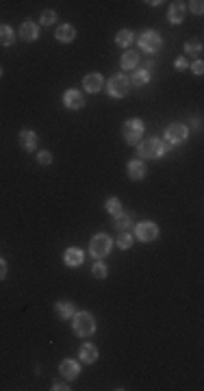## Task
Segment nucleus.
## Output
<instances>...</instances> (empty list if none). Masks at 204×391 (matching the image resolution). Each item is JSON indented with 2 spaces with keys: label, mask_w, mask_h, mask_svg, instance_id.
<instances>
[{
  "label": "nucleus",
  "mask_w": 204,
  "mask_h": 391,
  "mask_svg": "<svg viewBox=\"0 0 204 391\" xmlns=\"http://www.w3.org/2000/svg\"><path fill=\"white\" fill-rule=\"evenodd\" d=\"M107 90H109V96L111 98H124L130 90V81L124 74H115V76L109 78Z\"/></svg>",
  "instance_id": "nucleus-3"
},
{
  "label": "nucleus",
  "mask_w": 204,
  "mask_h": 391,
  "mask_svg": "<svg viewBox=\"0 0 204 391\" xmlns=\"http://www.w3.org/2000/svg\"><path fill=\"white\" fill-rule=\"evenodd\" d=\"M150 81V72L148 70H139V72H135L133 74V78H130V83H133V85H146V83Z\"/></svg>",
  "instance_id": "nucleus-26"
},
{
  "label": "nucleus",
  "mask_w": 204,
  "mask_h": 391,
  "mask_svg": "<svg viewBox=\"0 0 204 391\" xmlns=\"http://www.w3.org/2000/svg\"><path fill=\"white\" fill-rule=\"evenodd\" d=\"M20 37H22L24 41H35L39 37V29L37 24L33 22V20H26V22L20 26Z\"/></svg>",
  "instance_id": "nucleus-11"
},
{
  "label": "nucleus",
  "mask_w": 204,
  "mask_h": 391,
  "mask_svg": "<svg viewBox=\"0 0 204 391\" xmlns=\"http://www.w3.org/2000/svg\"><path fill=\"white\" fill-rule=\"evenodd\" d=\"M115 228H117L119 233H126L130 228V215L128 213H119L117 217H115Z\"/></svg>",
  "instance_id": "nucleus-25"
},
{
  "label": "nucleus",
  "mask_w": 204,
  "mask_h": 391,
  "mask_svg": "<svg viewBox=\"0 0 204 391\" xmlns=\"http://www.w3.org/2000/svg\"><path fill=\"white\" fill-rule=\"evenodd\" d=\"M89 252L96 259H104L111 252V237H107V235H96V237H91Z\"/></svg>",
  "instance_id": "nucleus-5"
},
{
  "label": "nucleus",
  "mask_w": 204,
  "mask_h": 391,
  "mask_svg": "<svg viewBox=\"0 0 204 391\" xmlns=\"http://www.w3.org/2000/svg\"><path fill=\"white\" fill-rule=\"evenodd\" d=\"M63 261H65V265H70V268H78V265H83V261H85V254H83V250H78V248H67L65 254H63Z\"/></svg>",
  "instance_id": "nucleus-12"
},
{
  "label": "nucleus",
  "mask_w": 204,
  "mask_h": 391,
  "mask_svg": "<svg viewBox=\"0 0 204 391\" xmlns=\"http://www.w3.org/2000/svg\"><path fill=\"white\" fill-rule=\"evenodd\" d=\"M20 144H22V148L26 152H33L35 148H37V135H35V130H22L20 133Z\"/></svg>",
  "instance_id": "nucleus-13"
},
{
  "label": "nucleus",
  "mask_w": 204,
  "mask_h": 391,
  "mask_svg": "<svg viewBox=\"0 0 204 391\" xmlns=\"http://www.w3.org/2000/svg\"><path fill=\"white\" fill-rule=\"evenodd\" d=\"M15 41V33L11 26H0V46H11Z\"/></svg>",
  "instance_id": "nucleus-21"
},
{
  "label": "nucleus",
  "mask_w": 204,
  "mask_h": 391,
  "mask_svg": "<svg viewBox=\"0 0 204 391\" xmlns=\"http://www.w3.org/2000/svg\"><path fill=\"white\" fill-rule=\"evenodd\" d=\"M57 39L61 41V44H70V41H74V37H76V30H74V26H70V24H63V26H59L57 29Z\"/></svg>",
  "instance_id": "nucleus-15"
},
{
  "label": "nucleus",
  "mask_w": 204,
  "mask_h": 391,
  "mask_svg": "<svg viewBox=\"0 0 204 391\" xmlns=\"http://www.w3.org/2000/svg\"><path fill=\"white\" fill-rule=\"evenodd\" d=\"M122 135L128 144H139L141 135H144V122L139 118H133V120H126L122 126Z\"/></svg>",
  "instance_id": "nucleus-4"
},
{
  "label": "nucleus",
  "mask_w": 204,
  "mask_h": 391,
  "mask_svg": "<svg viewBox=\"0 0 204 391\" xmlns=\"http://www.w3.org/2000/svg\"><path fill=\"white\" fill-rule=\"evenodd\" d=\"M55 311H57V315H59L61 320H70V317H74V304H72V302H67V300H59V302H57Z\"/></svg>",
  "instance_id": "nucleus-16"
},
{
  "label": "nucleus",
  "mask_w": 204,
  "mask_h": 391,
  "mask_svg": "<svg viewBox=\"0 0 204 391\" xmlns=\"http://www.w3.org/2000/svg\"><path fill=\"white\" fill-rule=\"evenodd\" d=\"M202 4H204V2H200V0H193V2H191V11L198 13V15H202V11H204Z\"/></svg>",
  "instance_id": "nucleus-31"
},
{
  "label": "nucleus",
  "mask_w": 204,
  "mask_h": 391,
  "mask_svg": "<svg viewBox=\"0 0 204 391\" xmlns=\"http://www.w3.org/2000/svg\"><path fill=\"white\" fill-rule=\"evenodd\" d=\"M91 274L96 276V278H107L109 270H107V265H104V263H93V268H91Z\"/></svg>",
  "instance_id": "nucleus-28"
},
{
  "label": "nucleus",
  "mask_w": 204,
  "mask_h": 391,
  "mask_svg": "<svg viewBox=\"0 0 204 391\" xmlns=\"http://www.w3.org/2000/svg\"><path fill=\"white\" fill-rule=\"evenodd\" d=\"M0 76H2V70H0Z\"/></svg>",
  "instance_id": "nucleus-36"
},
{
  "label": "nucleus",
  "mask_w": 204,
  "mask_h": 391,
  "mask_svg": "<svg viewBox=\"0 0 204 391\" xmlns=\"http://www.w3.org/2000/svg\"><path fill=\"white\" fill-rule=\"evenodd\" d=\"M39 22L44 24V26H50V24H55V22H57V13H55V11H50V9H48V11H44V13H41Z\"/></svg>",
  "instance_id": "nucleus-29"
},
{
  "label": "nucleus",
  "mask_w": 204,
  "mask_h": 391,
  "mask_svg": "<svg viewBox=\"0 0 204 391\" xmlns=\"http://www.w3.org/2000/svg\"><path fill=\"white\" fill-rule=\"evenodd\" d=\"M135 235H137L139 241H154L159 237V226L154 222H139V226L135 228Z\"/></svg>",
  "instance_id": "nucleus-7"
},
{
  "label": "nucleus",
  "mask_w": 204,
  "mask_h": 391,
  "mask_svg": "<svg viewBox=\"0 0 204 391\" xmlns=\"http://www.w3.org/2000/svg\"><path fill=\"white\" fill-rule=\"evenodd\" d=\"M119 63H122V70H135L139 65V52H133V50L124 52Z\"/></svg>",
  "instance_id": "nucleus-20"
},
{
  "label": "nucleus",
  "mask_w": 204,
  "mask_h": 391,
  "mask_svg": "<svg viewBox=\"0 0 204 391\" xmlns=\"http://www.w3.org/2000/svg\"><path fill=\"white\" fill-rule=\"evenodd\" d=\"M139 46L146 52H156L161 48V35L156 30H144L139 35Z\"/></svg>",
  "instance_id": "nucleus-6"
},
{
  "label": "nucleus",
  "mask_w": 204,
  "mask_h": 391,
  "mask_svg": "<svg viewBox=\"0 0 204 391\" xmlns=\"http://www.w3.org/2000/svg\"><path fill=\"white\" fill-rule=\"evenodd\" d=\"M117 246L122 248V250H128L130 246H133V237H130L128 233H119V237H117Z\"/></svg>",
  "instance_id": "nucleus-27"
},
{
  "label": "nucleus",
  "mask_w": 204,
  "mask_h": 391,
  "mask_svg": "<svg viewBox=\"0 0 204 391\" xmlns=\"http://www.w3.org/2000/svg\"><path fill=\"white\" fill-rule=\"evenodd\" d=\"M185 67H189V61H187L185 57H180V59L176 61V70H185Z\"/></svg>",
  "instance_id": "nucleus-33"
},
{
  "label": "nucleus",
  "mask_w": 204,
  "mask_h": 391,
  "mask_svg": "<svg viewBox=\"0 0 204 391\" xmlns=\"http://www.w3.org/2000/svg\"><path fill=\"white\" fill-rule=\"evenodd\" d=\"M78 369H81V367H78V363L72 361V359H65V361H61V365H59L61 376L67 378V380L76 378V376H78Z\"/></svg>",
  "instance_id": "nucleus-14"
},
{
  "label": "nucleus",
  "mask_w": 204,
  "mask_h": 391,
  "mask_svg": "<svg viewBox=\"0 0 204 391\" xmlns=\"http://www.w3.org/2000/svg\"><path fill=\"white\" fill-rule=\"evenodd\" d=\"M4 276H7V261L0 259V280H2Z\"/></svg>",
  "instance_id": "nucleus-34"
},
{
  "label": "nucleus",
  "mask_w": 204,
  "mask_h": 391,
  "mask_svg": "<svg viewBox=\"0 0 204 391\" xmlns=\"http://www.w3.org/2000/svg\"><path fill=\"white\" fill-rule=\"evenodd\" d=\"M74 332L81 337H89L93 335V331H96V322H93V317L89 315L87 311H81V313H74Z\"/></svg>",
  "instance_id": "nucleus-2"
},
{
  "label": "nucleus",
  "mask_w": 204,
  "mask_h": 391,
  "mask_svg": "<svg viewBox=\"0 0 204 391\" xmlns=\"http://www.w3.org/2000/svg\"><path fill=\"white\" fill-rule=\"evenodd\" d=\"M63 102L67 109H72V111H78V109H83V104H85V98H83L81 91L76 90H67L63 93Z\"/></svg>",
  "instance_id": "nucleus-10"
},
{
  "label": "nucleus",
  "mask_w": 204,
  "mask_h": 391,
  "mask_svg": "<svg viewBox=\"0 0 204 391\" xmlns=\"http://www.w3.org/2000/svg\"><path fill=\"white\" fill-rule=\"evenodd\" d=\"M144 176H146V165L141 163L139 159L130 161V163H128V179H133V180H141Z\"/></svg>",
  "instance_id": "nucleus-18"
},
{
  "label": "nucleus",
  "mask_w": 204,
  "mask_h": 391,
  "mask_svg": "<svg viewBox=\"0 0 204 391\" xmlns=\"http://www.w3.org/2000/svg\"><path fill=\"white\" fill-rule=\"evenodd\" d=\"M78 357H81V361H85V363H93L98 359V348L93 346V343H83Z\"/></svg>",
  "instance_id": "nucleus-17"
},
{
  "label": "nucleus",
  "mask_w": 204,
  "mask_h": 391,
  "mask_svg": "<svg viewBox=\"0 0 204 391\" xmlns=\"http://www.w3.org/2000/svg\"><path fill=\"white\" fill-rule=\"evenodd\" d=\"M191 70H193V74H198V76H200V74H202V72H204V63H202V61H200V59H198V61H196V63H193V65H191Z\"/></svg>",
  "instance_id": "nucleus-32"
},
{
  "label": "nucleus",
  "mask_w": 204,
  "mask_h": 391,
  "mask_svg": "<svg viewBox=\"0 0 204 391\" xmlns=\"http://www.w3.org/2000/svg\"><path fill=\"white\" fill-rule=\"evenodd\" d=\"M104 209H107V211L111 213L113 217H117L119 213H122V202H119L117 198H109V200L104 202Z\"/></svg>",
  "instance_id": "nucleus-24"
},
{
  "label": "nucleus",
  "mask_w": 204,
  "mask_h": 391,
  "mask_svg": "<svg viewBox=\"0 0 204 391\" xmlns=\"http://www.w3.org/2000/svg\"><path fill=\"white\" fill-rule=\"evenodd\" d=\"M37 161H39L41 165H50V163H52V154L48 152V150H44V152L37 154Z\"/></svg>",
  "instance_id": "nucleus-30"
},
{
  "label": "nucleus",
  "mask_w": 204,
  "mask_h": 391,
  "mask_svg": "<svg viewBox=\"0 0 204 391\" xmlns=\"http://www.w3.org/2000/svg\"><path fill=\"white\" fill-rule=\"evenodd\" d=\"M133 41H135V35H133V30H128V29L119 30V33L115 35V44L117 46H130Z\"/></svg>",
  "instance_id": "nucleus-22"
},
{
  "label": "nucleus",
  "mask_w": 204,
  "mask_h": 391,
  "mask_svg": "<svg viewBox=\"0 0 204 391\" xmlns=\"http://www.w3.org/2000/svg\"><path fill=\"white\" fill-rule=\"evenodd\" d=\"M185 50H187V55L196 57V59H200V57H202V44H200L198 39L187 41V44H185Z\"/></svg>",
  "instance_id": "nucleus-23"
},
{
  "label": "nucleus",
  "mask_w": 204,
  "mask_h": 391,
  "mask_svg": "<svg viewBox=\"0 0 204 391\" xmlns=\"http://www.w3.org/2000/svg\"><path fill=\"white\" fill-rule=\"evenodd\" d=\"M102 85H104V78L98 74V72L87 74L85 78H83V90H85L87 93H98L102 90Z\"/></svg>",
  "instance_id": "nucleus-9"
},
{
  "label": "nucleus",
  "mask_w": 204,
  "mask_h": 391,
  "mask_svg": "<svg viewBox=\"0 0 204 391\" xmlns=\"http://www.w3.org/2000/svg\"><path fill=\"white\" fill-rule=\"evenodd\" d=\"M170 148H172V144H165L156 137H150L139 144V156L141 159H159V156H163L165 152H170Z\"/></svg>",
  "instance_id": "nucleus-1"
},
{
  "label": "nucleus",
  "mask_w": 204,
  "mask_h": 391,
  "mask_svg": "<svg viewBox=\"0 0 204 391\" xmlns=\"http://www.w3.org/2000/svg\"><path fill=\"white\" fill-rule=\"evenodd\" d=\"M187 135H189V130H187L185 124H170L167 130H165L167 144H180V142H185Z\"/></svg>",
  "instance_id": "nucleus-8"
},
{
  "label": "nucleus",
  "mask_w": 204,
  "mask_h": 391,
  "mask_svg": "<svg viewBox=\"0 0 204 391\" xmlns=\"http://www.w3.org/2000/svg\"><path fill=\"white\" fill-rule=\"evenodd\" d=\"M167 18H170L172 24H180L182 20H185V4L182 2H174L170 7V13H167Z\"/></svg>",
  "instance_id": "nucleus-19"
},
{
  "label": "nucleus",
  "mask_w": 204,
  "mask_h": 391,
  "mask_svg": "<svg viewBox=\"0 0 204 391\" xmlns=\"http://www.w3.org/2000/svg\"><path fill=\"white\" fill-rule=\"evenodd\" d=\"M52 389H55V391H65V389H70V387L63 385V383H57V385H52Z\"/></svg>",
  "instance_id": "nucleus-35"
}]
</instances>
